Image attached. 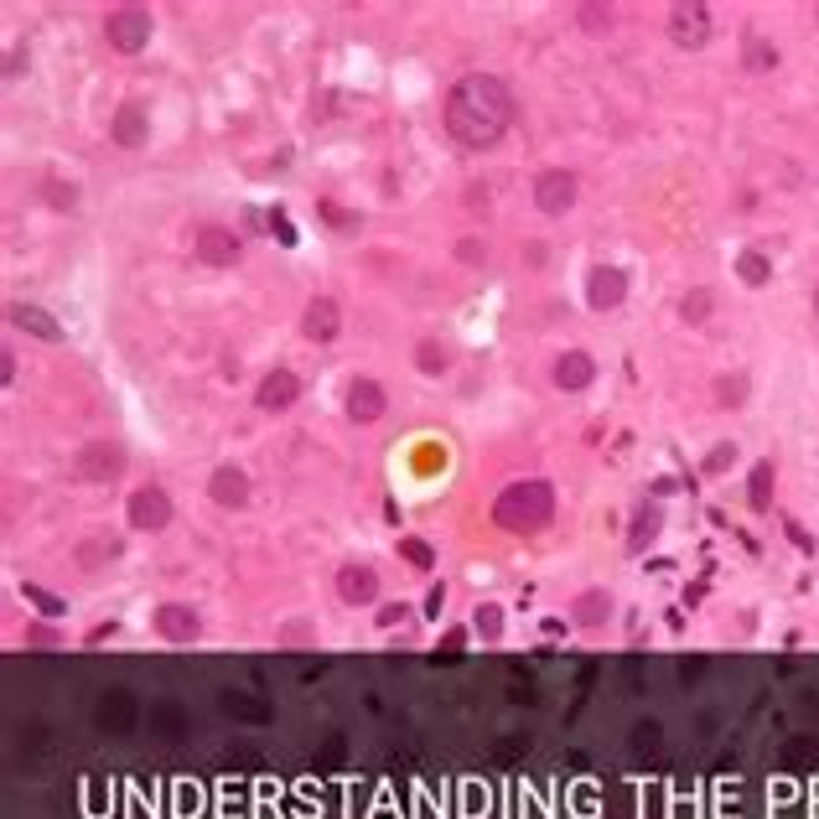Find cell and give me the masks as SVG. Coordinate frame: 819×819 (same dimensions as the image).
<instances>
[{"instance_id":"obj_1","label":"cell","mask_w":819,"mask_h":819,"mask_svg":"<svg viewBox=\"0 0 819 819\" xmlns=\"http://www.w3.org/2000/svg\"><path fill=\"white\" fill-rule=\"evenodd\" d=\"M441 120H446V135L462 150H493L514 125V94L493 73H467L446 94Z\"/></svg>"},{"instance_id":"obj_2","label":"cell","mask_w":819,"mask_h":819,"mask_svg":"<svg viewBox=\"0 0 819 819\" xmlns=\"http://www.w3.org/2000/svg\"><path fill=\"white\" fill-rule=\"evenodd\" d=\"M555 519V487L545 478H519L493 498V524L508 534H540Z\"/></svg>"},{"instance_id":"obj_3","label":"cell","mask_w":819,"mask_h":819,"mask_svg":"<svg viewBox=\"0 0 819 819\" xmlns=\"http://www.w3.org/2000/svg\"><path fill=\"white\" fill-rule=\"evenodd\" d=\"M105 42H109V52H125V58L146 52L150 47V11L146 5H114L105 16Z\"/></svg>"},{"instance_id":"obj_4","label":"cell","mask_w":819,"mask_h":819,"mask_svg":"<svg viewBox=\"0 0 819 819\" xmlns=\"http://www.w3.org/2000/svg\"><path fill=\"white\" fill-rule=\"evenodd\" d=\"M664 32H669L674 47H705L711 42V5H700V0H679V5H669V16H664Z\"/></svg>"},{"instance_id":"obj_5","label":"cell","mask_w":819,"mask_h":819,"mask_svg":"<svg viewBox=\"0 0 819 819\" xmlns=\"http://www.w3.org/2000/svg\"><path fill=\"white\" fill-rule=\"evenodd\" d=\"M576 192H581L576 171L550 167V171H540V177H534V208L545 213V218H566V213L576 208Z\"/></svg>"},{"instance_id":"obj_6","label":"cell","mask_w":819,"mask_h":819,"mask_svg":"<svg viewBox=\"0 0 819 819\" xmlns=\"http://www.w3.org/2000/svg\"><path fill=\"white\" fill-rule=\"evenodd\" d=\"M125 519L130 529H141V534H161V529H171V498H167V487H135L130 493V504H125Z\"/></svg>"},{"instance_id":"obj_7","label":"cell","mask_w":819,"mask_h":819,"mask_svg":"<svg viewBox=\"0 0 819 819\" xmlns=\"http://www.w3.org/2000/svg\"><path fill=\"white\" fill-rule=\"evenodd\" d=\"M384 410H389V395H384V384L369 374H358L348 378V389H342V415L353 425H374L384 421Z\"/></svg>"},{"instance_id":"obj_8","label":"cell","mask_w":819,"mask_h":819,"mask_svg":"<svg viewBox=\"0 0 819 819\" xmlns=\"http://www.w3.org/2000/svg\"><path fill=\"white\" fill-rule=\"evenodd\" d=\"M192 254H197L203 265H218V270H223V265H233V259L244 254V239H239L229 223H197V229H192Z\"/></svg>"},{"instance_id":"obj_9","label":"cell","mask_w":819,"mask_h":819,"mask_svg":"<svg viewBox=\"0 0 819 819\" xmlns=\"http://www.w3.org/2000/svg\"><path fill=\"white\" fill-rule=\"evenodd\" d=\"M73 472H78L84 483H114V478L125 472V451L114 441H88V446H78Z\"/></svg>"},{"instance_id":"obj_10","label":"cell","mask_w":819,"mask_h":819,"mask_svg":"<svg viewBox=\"0 0 819 819\" xmlns=\"http://www.w3.org/2000/svg\"><path fill=\"white\" fill-rule=\"evenodd\" d=\"M587 301L591 312H617L628 301V270L623 265H591L587 270Z\"/></svg>"},{"instance_id":"obj_11","label":"cell","mask_w":819,"mask_h":819,"mask_svg":"<svg viewBox=\"0 0 819 819\" xmlns=\"http://www.w3.org/2000/svg\"><path fill=\"white\" fill-rule=\"evenodd\" d=\"M296 399H301V378H296V369H286V363H275L270 374L259 378V389H254V405H259L265 415H286Z\"/></svg>"},{"instance_id":"obj_12","label":"cell","mask_w":819,"mask_h":819,"mask_svg":"<svg viewBox=\"0 0 819 819\" xmlns=\"http://www.w3.org/2000/svg\"><path fill=\"white\" fill-rule=\"evenodd\" d=\"M109 141L120 150H141L150 141V114L141 99H125V105L114 109V120H109Z\"/></svg>"},{"instance_id":"obj_13","label":"cell","mask_w":819,"mask_h":819,"mask_svg":"<svg viewBox=\"0 0 819 819\" xmlns=\"http://www.w3.org/2000/svg\"><path fill=\"white\" fill-rule=\"evenodd\" d=\"M156 632L167 643H197L203 638V617H197L192 602H161L156 607Z\"/></svg>"},{"instance_id":"obj_14","label":"cell","mask_w":819,"mask_h":819,"mask_svg":"<svg viewBox=\"0 0 819 819\" xmlns=\"http://www.w3.org/2000/svg\"><path fill=\"white\" fill-rule=\"evenodd\" d=\"M550 378H555V389H566V395H581V389H591V384H596V358H591L587 348H566V353L555 358Z\"/></svg>"},{"instance_id":"obj_15","label":"cell","mask_w":819,"mask_h":819,"mask_svg":"<svg viewBox=\"0 0 819 819\" xmlns=\"http://www.w3.org/2000/svg\"><path fill=\"white\" fill-rule=\"evenodd\" d=\"M337 332H342V306L332 296H312L306 312H301V337L306 342H332Z\"/></svg>"},{"instance_id":"obj_16","label":"cell","mask_w":819,"mask_h":819,"mask_svg":"<svg viewBox=\"0 0 819 819\" xmlns=\"http://www.w3.org/2000/svg\"><path fill=\"white\" fill-rule=\"evenodd\" d=\"M208 498H213L218 508H244V504H250V472H244V467H233V462L213 467Z\"/></svg>"},{"instance_id":"obj_17","label":"cell","mask_w":819,"mask_h":819,"mask_svg":"<svg viewBox=\"0 0 819 819\" xmlns=\"http://www.w3.org/2000/svg\"><path fill=\"white\" fill-rule=\"evenodd\" d=\"M337 596H342L348 607L374 602V596H378V570L369 566V560H348V566L337 570Z\"/></svg>"},{"instance_id":"obj_18","label":"cell","mask_w":819,"mask_h":819,"mask_svg":"<svg viewBox=\"0 0 819 819\" xmlns=\"http://www.w3.org/2000/svg\"><path fill=\"white\" fill-rule=\"evenodd\" d=\"M570 617H576V628H602L612 617V591L607 587H587L576 602H570Z\"/></svg>"},{"instance_id":"obj_19","label":"cell","mask_w":819,"mask_h":819,"mask_svg":"<svg viewBox=\"0 0 819 819\" xmlns=\"http://www.w3.org/2000/svg\"><path fill=\"white\" fill-rule=\"evenodd\" d=\"M11 322L22 327V332H32V337H42V342H63V327H58V316H47L42 306H26V301H16L11 306Z\"/></svg>"},{"instance_id":"obj_20","label":"cell","mask_w":819,"mask_h":819,"mask_svg":"<svg viewBox=\"0 0 819 819\" xmlns=\"http://www.w3.org/2000/svg\"><path fill=\"white\" fill-rule=\"evenodd\" d=\"M659 529H664V508L659 504H643L638 514H632V529H628V550L632 555H643V550L659 540Z\"/></svg>"},{"instance_id":"obj_21","label":"cell","mask_w":819,"mask_h":819,"mask_svg":"<svg viewBox=\"0 0 819 819\" xmlns=\"http://www.w3.org/2000/svg\"><path fill=\"white\" fill-rule=\"evenodd\" d=\"M415 369H421L425 378H441V374H451V348H446L441 337H421L415 342Z\"/></svg>"},{"instance_id":"obj_22","label":"cell","mask_w":819,"mask_h":819,"mask_svg":"<svg viewBox=\"0 0 819 819\" xmlns=\"http://www.w3.org/2000/svg\"><path fill=\"white\" fill-rule=\"evenodd\" d=\"M711 316H715V291H711V286H690V291L679 296V322L705 327Z\"/></svg>"},{"instance_id":"obj_23","label":"cell","mask_w":819,"mask_h":819,"mask_svg":"<svg viewBox=\"0 0 819 819\" xmlns=\"http://www.w3.org/2000/svg\"><path fill=\"white\" fill-rule=\"evenodd\" d=\"M747 395H752V378H747V374H721L711 384L715 410H742V405H747Z\"/></svg>"},{"instance_id":"obj_24","label":"cell","mask_w":819,"mask_h":819,"mask_svg":"<svg viewBox=\"0 0 819 819\" xmlns=\"http://www.w3.org/2000/svg\"><path fill=\"white\" fill-rule=\"evenodd\" d=\"M736 280H742V286H768V280H773V259L762 250H742L736 254Z\"/></svg>"},{"instance_id":"obj_25","label":"cell","mask_w":819,"mask_h":819,"mask_svg":"<svg viewBox=\"0 0 819 819\" xmlns=\"http://www.w3.org/2000/svg\"><path fill=\"white\" fill-rule=\"evenodd\" d=\"M472 632H478L483 643H498V638H504V607H498V602H478V612H472Z\"/></svg>"},{"instance_id":"obj_26","label":"cell","mask_w":819,"mask_h":819,"mask_svg":"<svg viewBox=\"0 0 819 819\" xmlns=\"http://www.w3.org/2000/svg\"><path fill=\"white\" fill-rule=\"evenodd\" d=\"M747 498H752L757 514H768L773 508V462H757L752 478H747Z\"/></svg>"},{"instance_id":"obj_27","label":"cell","mask_w":819,"mask_h":819,"mask_svg":"<svg viewBox=\"0 0 819 819\" xmlns=\"http://www.w3.org/2000/svg\"><path fill=\"white\" fill-rule=\"evenodd\" d=\"M223 711L233 715V721H270V705H259V700H250L244 690H223V700H218Z\"/></svg>"},{"instance_id":"obj_28","label":"cell","mask_w":819,"mask_h":819,"mask_svg":"<svg viewBox=\"0 0 819 819\" xmlns=\"http://www.w3.org/2000/svg\"><path fill=\"white\" fill-rule=\"evenodd\" d=\"M612 22H617V11H612V5H576V26H581L587 37H607Z\"/></svg>"},{"instance_id":"obj_29","label":"cell","mask_w":819,"mask_h":819,"mask_svg":"<svg viewBox=\"0 0 819 819\" xmlns=\"http://www.w3.org/2000/svg\"><path fill=\"white\" fill-rule=\"evenodd\" d=\"M114 555H120V545H114V540H84V545L73 550V560H78L84 570L105 566V560H114Z\"/></svg>"},{"instance_id":"obj_30","label":"cell","mask_w":819,"mask_h":819,"mask_svg":"<svg viewBox=\"0 0 819 819\" xmlns=\"http://www.w3.org/2000/svg\"><path fill=\"white\" fill-rule=\"evenodd\" d=\"M399 560L415 566V570H436V550L425 545V540H415V534H405V540H399Z\"/></svg>"},{"instance_id":"obj_31","label":"cell","mask_w":819,"mask_h":819,"mask_svg":"<svg viewBox=\"0 0 819 819\" xmlns=\"http://www.w3.org/2000/svg\"><path fill=\"white\" fill-rule=\"evenodd\" d=\"M22 596H26V602H32L37 612H42V617H63V612H68V602H63V596H52V591H47V587H37V581H26V587H22Z\"/></svg>"},{"instance_id":"obj_32","label":"cell","mask_w":819,"mask_h":819,"mask_svg":"<svg viewBox=\"0 0 819 819\" xmlns=\"http://www.w3.org/2000/svg\"><path fill=\"white\" fill-rule=\"evenodd\" d=\"M42 197H47V208L68 213L73 203H78V187H73V182H58V177H47V182H42Z\"/></svg>"},{"instance_id":"obj_33","label":"cell","mask_w":819,"mask_h":819,"mask_svg":"<svg viewBox=\"0 0 819 819\" xmlns=\"http://www.w3.org/2000/svg\"><path fill=\"white\" fill-rule=\"evenodd\" d=\"M99 721H105V726L114 721V726L125 732V726H130V695L125 690H109V700L99 705Z\"/></svg>"},{"instance_id":"obj_34","label":"cell","mask_w":819,"mask_h":819,"mask_svg":"<svg viewBox=\"0 0 819 819\" xmlns=\"http://www.w3.org/2000/svg\"><path fill=\"white\" fill-rule=\"evenodd\" d=\"M451 254H457L462 265H483V259H487V239H478V233H462Z\"/></svg>"},{"instance_id":"obj_35","label":"cell","mask_w":819,"mask_h":819,"mask_svg":"<svg viewBox=\"0 0 819 819\" xmlns=\"http://www.w3.org/2000/svg\"><path fill=\"white\" fill-rule=\"evenodd\" d=\"M768 68H778V47L773 42H752L747 47V73H768Z\"/></svg>"},{"instance_id":"obj_36","label":"cell","mask_w":819,"mask_h":819,"mask_svg":"<svg viewBox=\"0 0 819 819\" xmlns=\"http://www.w3.org/2000/svg\"><path fill=\"white\" fill-rule=\"evenodd\" d=\"M726 467H736V446H732V441H721V446H715L711 457L700 462V472H705V478H715V472H726Z\"/></svg>"},{"instance_id":"obj_37","label":"cell","mask_w":819,"mask_h":819,"mask_svg":"<svg viewBox=\"0 0 819 819\" xmlns=\"http://www.w3.org/2000/svg\"><path fill=\"white\" fill-rule=\"evenodd\" d=\"M275 638H280V643H316V628L312 623H286Z\"/></svg>"},{"instance_id":"obj_38","label":"cell","mask_w":819,"mask_h":819,"mask_svg":"<svg viewBox=\"0 0 819 819\" xmlns=\"http://www.w3.org/2000/svg\"><path fill=\"white\" fill-rule=\"evenodd\" d=\"M405 612H410L405 602H384V607H378V628H395V623L405 617Z\"/></svg>"},{"instance_id":"obj_39","label":"cell","mask_w":819,"mask_h":819,"mask_svg":"<svg viewBox=\"0 0 819 819\" xmlns=\"http://www.w3.org/2000/svg\"><path fill=\"white\" fill-rule=\"evenodd\" d=\"M446 607V587H431V596H425V617H441Z\"/></svg>"},{"instance_id":"obj_40","label":"cell","mask_w":819,"mask_h":819,"mask_svg":"<svg viewBox=\"0 0 819 819\" xmlns=\"http://www.w3.org/2000/svg\"><path fill=\"white\" fill-rule=\"evenodd\" d=\"M0 378H5V384H11V378H16V353H11V348H5V353H0Z\"/></svg>"},{"instance_id":"obj_41","label":"cell","mask_w":819,"mask_h":819,"mask_svg":"<svg viewBox=\"0 0 819 819\" xmlns=\"http://www.w3.org/2000/svg\"><path fill=\"white\" fill-rule=\"evenodd\" d=\"M26 643H58V632L52 628H26Z\"/></svg>"},{"instance_id":"obj_42","label":"cell","mask_w":819,"mask_h":819,"mask_svg":"<svg viewBox=\"0 0 819 819\" xmlns=\"http://www.w3.org/2000/svg\"><path fill=\"white\" fill-rule=\"evenodd\" d=\"M638 747H659V726H653V721H649V726H638Z\"/></svg>"},{"instance_id":"obj_43","label":"cell","mask_w":819,"mask_h":819,"mask_svg":"<svg viewBox=\"0 0 819 819\" xmlns=\"http://www.w3.org/2000/svg\"><path fill=\"white\" fill-rule=\"evenodd\" d=\"M814 316H819V291H814Z\"/></svg>"},{"instance_id":"obj_44","label":"cell","mask_w":819,"mask_h":819,"mask_svg":"<svg viewBox=\"0 0 819 819\" xmlns=\"http://www.w3.org/2000/svg\"><path fill=\"white\" fill-rule=\"evenodd\" d=\"M814 22H819V5H814Z\"/></svg>"}]
</instances>
